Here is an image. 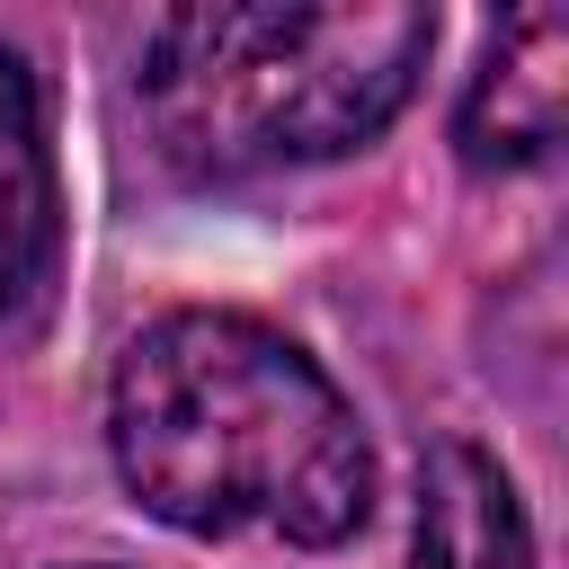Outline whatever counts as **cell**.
<instances>
[{"instance_id":"cell-1","label":"cell","mask_w":569,"mask_h":569,"mask_svg":"<svg viewBox=\"0 0 569 569\" xmlns=\"http://www.w3.org/2000/svg\"><path fill=\"white\" fill-rule=\"evenodd\" d=\"M107 445L142 516L196 542L329 551L373 507L347 391L249 311H169L116 356Z\"/></svg>"},{"instance_id":"cell-2","label":"cell","mask_w":569,"mask_h":569,"mask_svg":"<svg viewBox=\"0 0 569 569\" xmlns=\"http://www.w3.org/2000/svg\"><path fill=\"white\" fill-rule=\"evenodd\" d=\"M436 44V9H169L142 27L133 98L178 178H258L373 142Z\"/></svg>"},{"instance_id":"cell-3","label":"cell","mask_w":569,"mask_h":569,"mask_svg":"<svg viewBox=\"0 0 569 569\" xmlns=\"http://www.w3.org/2000/svg\"><path fill=\"white\" fill-rule=\"evenodd\" d=\"M560 98H569V18L560 9H516L471 89H462V116H453V142L471 169H516V160H542L560 142Z\"/></svg>"},{"instance_id":"cell-4","label":"cell","mask_w":569,"mask_h":569,"mask_svg":"<svg viewBox=\"0 0 569 569\" xmlns=\"http://www.w3.org/2000/svg\"><path fill=\"white\" fill-rule=\"evenodd\" d=\"M409 569H533L525 507L507 471L480 445H436L418 462V516H409Z\"/></svg>"},{"instance_id":"cell-5","label":"cell","mask_w":569,"mask_h":569,"mask_svg":"<svg viewBox=\"0 0 569 569\" xmlns=\"http://www.w3.org/2000/svg\"><path fill=\"white\" fill-rule=\"evenodd\" d=\"M44 267H53V151H44L36 80L0 44V320H18Z\"/></svg>"},{"instance_id":"cell-6","label":"cell","mask_w":569,"mask_h":569,"mask_svg":"<svg viewBox=\"0 0 569 569\" xmlns=\"http://www.w3.org/2000/svg\"><path fill=\"white\" fill-rule=\"evenodd\" d=\"M98 569H124V560H98Z\"/></svg>"}]
</instances>
